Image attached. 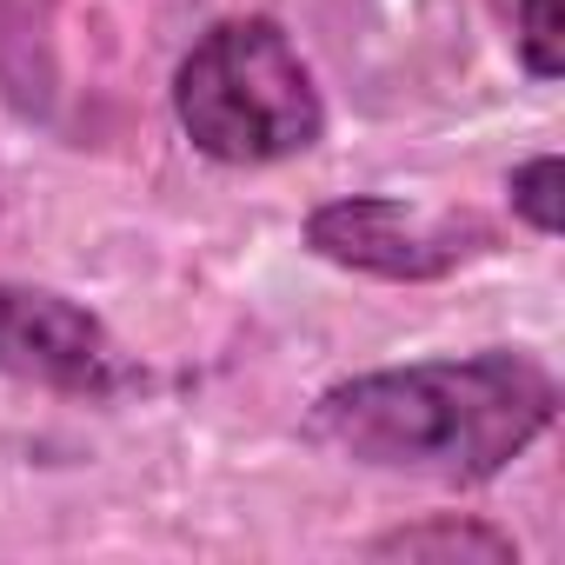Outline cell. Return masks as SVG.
<instances>
[{
  "instance_id": "obj_1",
  "label": "cell",
  "mask_w": 565,
  "mask_h": 565,
  "mask_svg": "<svg viewBox=\"0 0 565 565\" xmlns=\"http://www.w3.org/2000/svg\"><path fill=\"white\" fill-rule=\"evenodd\" d=\"M558 419V380L512 347L340 380L313 399V439L373 472L433 486L499 479Z\"/></svg>"
},
{
  "instance_id": "obj_2",
  "label": "cell",
  "mask_w": 565,
  "mask_h": 565,
  "mask_svg": "<svg viewBox=\"0 0 565 565\" xmlns=\"http://www.w3.org/2000/svg\"><path fill=\"white\" fill-rule=\"evenodd\" d=\"M173 114L180 134L220 160V167H273L320 147L327 100L313 87V67L273 21H220L193 41V54L173 74Z\"/></svg>"
},
{
  "instance_id": "obj_3",
  "label": "cell",
  "mask_w": 565,
  "mask_h": 565,
  "mask_svg": "<svg viewBox=\"0 0 565 565\" xmlns=\"http://www.w3.org/2000/svg\"><path fill=\"white\" fill-rule=\"evenodd\" d=\"M307 246L347 273H373V279H399V287H419V279H446L466 259L492 253L499 233L479 213H426L386 193H353V200H327L307 220Z\"/></svg>"
},
{
  "instance_id": "obj_4",
  "label": "cell",
  "mask_w": 565,
  "mask_h": 565,
  "mask_svg": "<svg viewBox=\"0 0 565 565\" xmlns=\"http://www.w3.org/2000/svg\"><path fill=\"white\" fill-rule=\"evenodd\" d=\"M0 373L67 399H120L140 380L87 307L21 279H0Z\"/></svg>"
},
{
  "instance_id": "obj_5",
  "label": "cell",
  "mask_w": 565,
  "mask_h": 565,
  "mask_svg": "<svg viewBox=\"0 0 565 565\" xmlns=\"http://www.w3.org/2000/svg\"><path fill=\"white\" fill-rule=\"evenodd\" d=\"M373 558H486V565H512L519 545L479 519H426V525H399L386 539H373Z\"/></svg>"
},
{
  "instance_id": "obj_6",
  "label": "cell",
  "mask_w": 565,
  "mask_h": 565,
  "mask_svg": "<svg viewBox=\"0 0 565 565\" xmlns=\"http://www.w3.org/2000/svg\"><path fill=\"white\" fill-rule=\"evenodd\" d=\"M512 213H519L532 233H545V239L565 226V167H558L552 153L512 167Z\"/></svg>"
},
{
  "instance_id": "obj_7",
  "label": "cell",
  "mask_w": 565,
  "mask_h": 565,
  "mask_svg": "<svg viewBox=\"0 0 565 565\" xmlns=\"http://www.w3.org/2000/svg\"><path fill=\"white\" fill-rule=\"evenodd\" d=\"M519 54H525V74H539V81L565 74V8L558 0H519Z\"/></svg>"
}]
</instances>
